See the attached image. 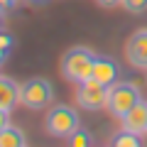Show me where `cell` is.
<instances>
[{"label":"cell","instance_id":"cell-1","mask_svg":"<svg viewBox=\"0 0 147 147\" xmlns=\"http://www.w3.org/2000/svg\"><path fill=\"white\" fill-rule=\"evenodd\" d=\"M93 61H96V54L93 49L88 47H71L69 52H64L61 57V76L71 84H81V81L91 79V71H93Z\"/></svg>","mask_w":147,"mask_h":147},{"label":"cell","instance_id":"cell-2","mask_svg":"<svg viewBox=\"0 0 147 147\" xmlns=\"http://www.w3.org/2000/svg\"><path fill=\"white\" fill-rule=\"evenodd\" d=\"M54 100V86L44 76H34L20 84V103L30 110H44Z\"/></svg>","mask_w":147,"mask_h":147},{"label":"cell","instance_id":"cell-3","mask_svg":"<svg viewBox=\"0 0 147 147\" xmlns=\"http://www.w3.org/2000/svg\"><path fill=\"white\" fill-rule=\"evenodd\" d=\"M140 98L142 96H140L137 84H132V81H115L113 86H108V105L105 108H108V113L113 118H123Z\"/></svg>","mask_w":147,"mask_h":147},{"label":"cell","instance_id":"cell-4","mask_svg":"<svg viewBox=\"0 0 147 147\" xmlns=\"http://www.w3.org/2000/svg\"><path fill=\"white\" fill-rule=\"evenodd\" d=\"M44 127H47V132L52 137H64V140H66L76 127H81L79 113H76L71 105H64V103L52 105L49 113H47V118H44Z\"/></svg>","mask_w":147,"mask_h":147},{"label":"cell","instance_id":"cell-5","mask_svg":"<svg viewBox=\"0 0 147 147\" xmlns=\"http://www.w3.org/2000/svg\"><path fill=\"white\" fill-rule=\"evenodd\" d=\"M76 103H79V108L88 110V113L103 110L108 105V86L98 84L96 79L81 81L79 88H76Z\"/></svg>","mask_w":147,"mask_h":147},{"label":"cell","instance_id":"cell-6","mask_svg":"<svg viewBox=\"0 0 147 147\" xmlns=\"http://www.w3.org/2000/svg\"><path fill=\"white\" fill-rule=\"evenodd\" d=\"M125 59L130 66L147 71V27L135 30L125 42Z\"/></svg>","mask_w":147,"mask_h":147},{"label":"cell","instance_id":"cell-7","mask_svg":"<svg viewBox=\"0 0 147 147\" xmlns=\"http://www.w3.org/2000/svg\"><path fill=\"white\" fill-rule=\"evenodd\" d=\"M123 130H130L135 135H147V100H137L125 115L120 118Z\"/></svg>","mask_w":147,"mask_h":147},{"label":"cell","instance_id":"cell-8","mask_svg":"<svg viewBox=\"0 0 147 147\" xmlns=\"http://www.w3.org/2000/svg\"><path fill=\"white\" fill-rule=\"evenodd\" d=\"M120 76V66L115 64V59L110 57H96L93 61V71H91V79H96L103 86H113Z\"/></svg>","mask_w":147,"mask_h":147},{"label":"cell","instance_id":"cell-9","mask_svg":"<svg viewBox=\"0 0 147 147\" xmlns=\"http://www.w3.org/2000/svg\"><path fill=\"white\" fill-rule=\"evenodd\" d=\"M17 103H20V84H15L7 76H0V108L12 113Z\"/></svg>","mask_w":147,"mask_h":147},{"label":"cell","instance_id":"cell-10","mask_svg":"<svg viewBox=\"0 0 147 147\" xmlns=\"http://www.w3.org/2000/svg\"><path fill=\"white\" fill-rule=\"evenodd\" d=\"M25 145H27V137L20 127L5 125L0 130V147H25Z\"/></svg>","mask_w":147,"mask_h":147},{"label":"cell","instance_id":"cell-11","mask_svg":"<svg viewBox=\"0 0 147 147\" xmlns=\"http://www.w3.org/2000/svg\"><path fill=\"white\" fill-rule=\"evenodd\" d=\"M110 145H115V147H140L142 140H140V135H135L130 130H120L118 135H113Z\"/></svg>","mask_w":147,"mask_h":147},{"label":"cell","instance_id":"cell-12","mask_svg":"<svg viewBox=\"0 0 147 147\" xmlns=\"http://www.w3.org/2000/svg\"><path fill=\"white\" fill-rule=\"evenodd\" d=\"M66 142H69L71 147H88V145H93V137H91L88 130H84V127H76V130H74L71 135L66 137Z\"/></svg>","mask_w":147,"mask_h":147},{"label":"cell","instance_id":"cell-13","mask_svg":"<svg viewBox=\"0 0 147 147\" xmlns=\"http://www.w3.org/2000/svg\"><path fill=\"white\" fill-rule=\"evenodd\" d=\"M120 5L130 15H145L147 12V0H120Z\"/></svg>","mask_w":147,"mask_h":147},{"label":"cell","instance_id":"cell-14","mask_svg":"<svg viewBox=\"0 0 147 147\" xmlns=\"http://www.w3.org/2000/svg\"><path fill=\"white\" fill-rule=\"evenodd\" d=\"M10 47H12V37H10V34H3V32H0V49H5V52H7Z\"/></svg>","mask_w":147,"mask_h":147},{"label":"cell","instance_id":"cell-15","mask_svg":"<svg viewBox=\"0 0 147 147\" xmlns=\"http://www.w3.org/2000/svg\"><path fill=\"white\" fill-rule=\"evenodd\" d=\"M5 125H10V110L0 108V130H3Z\"/></svg>","mask_w":147,"mask_h":147},{"label":"cell","instance_id":"cell-16","mask_svg":"<svg viewBox=\"0 0 147 147\" xmlns=\"http://www.w3.org/2000/svg\"><path fill=\"white\" fill-rule=\"evenodd\" d=\"M100 7H118L120 5V0H96Z\"/></svg>","mask_w":147,"mask_h":147},{"label":"cell","instance_id":"cell-17","mask_svg":"<svg viewBox=\"0 0 147 147\" xmlns=\"http://www.w3.org/2000/svg\"><path fill=\"white\" fill-rule=\"evenodd\" d=\"M17 0H0V10H7V7H15Z\"/></svg>","mask_w":147,"mask_h":147},{"label":"cell","instance_id":"cell-18","mask_svg":"<svg viewBox=\"0 0 147 147\" xmlns=\"http://www.w3.org/2000/svg\"><path fill=\"white\" fill-rule=\"evenodd\" d=\"M5 54H7L5 49H0V64H3V59H5Z\"/></svg>","mask_w":147,"mask_h":147},{"label":"cell","instance_id":"cell-19","mask_svg":"<svg viewBox=\"0 0 147 147\" xmlns=\"http://www.w3.org/2000/svg\"><path fill=\"white\" fill-rule=\"evenodd\" d=\"M37 3H42V0H37Z\"/></svg>","mask_w":147,"mask_h":147}]
</instances>
